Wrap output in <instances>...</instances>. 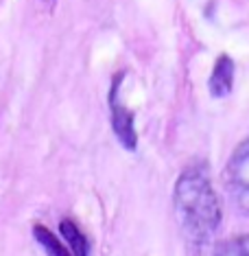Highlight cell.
<instances>
[{
    "instance_id": "6da1fadb",
    "label": "cell",
    "mask_w": 249,
    "mask_h": 256,
    "mask_svg": "<svg viewBox=\"0 0 249 256\" xmlns=\"http://www.w3.org/2000/svg\"><path fill=\"white\" fill-rule=\"evenodd\" d=\"M173 204H175L179 228L188 246L197 250L206 248L223 219L221 202H219L217 190L212 188L206 168L188 166L177 178Z\"/></svg>"
},
{
    "instance_id": "7a4b0ae2",
    "label": "cell",
    "mask_w": 249,
    "mask_h": 256,
    "mask_svg": "<svg viewBox=\"0 0 249 256\" xmlns=\"http://www.w3.org/2000/svg\"><path fill=\"white\" fill-rule=\"evenodd\" d=\"M223 182L230 193L232 206L243 217H249V136L234 149L225 164Z\"/></svg>"
},
{
    "instance_id": "3957f363",
    "label": "cell",
    "mask_w": 249,
    "mask_h": 256,
    "mask_svg": "<svg viewBox=\"0 0 249 256\" xmlns=\"http://www.w3.org/2000/svg\"><path fill=\"white\" fill-rule=\"evenodd\" d=\"M127 77L125 70H118L112 79L109 86V94H107V108H109V120H112V130L118 138V142L123 144L127 151H136L138 149V132L134 123V112L120 101V86Z\"/></svg>"
},
{
    "instance_id": "277c9868",
    "label": "cell",
    "mask_w": 249,
    "mask_h": 256,
    "mask_svg": "<svg viewBox=\"0 0 249 256\" xmlns=\"http://www.w3.org/2000/svg\"><path fill=\"white\" fill-rule=\"evenodd\" d=\"M234 88V60L228 53H221L214 62L212 74L208 79V90L212 98H225Z\"/></svg>"
},
{
    "instance_id": "5b68a950",
    "label": "cell",
    "mask_w": 249,
    "mask_h": 256,
    "mask_svg": "<svg viewBox=\"0 0 249 256\" xmlns=\"http://www.w3.org/2000/svg\"><path fill=\"white\" fill-rule=\"evenodd\" d=\"M59 232H61L63 241L68 243V248L74 252V256H90V238L85 236V232L72 219H68V217L61 219Z\"/></svg>"
},
{
    "instance_id": "8992f818",
    "label": "cell",
    "mask_w": 249,
    "mask_h": 256,
    "mask_svg": "<svg viewBox=\"0 0 249 256\" xmlns=\"http://www.w3.org/2000/svg\"><path fill=\"white\" fill-rule=\"evenodd\" d=\"M33 238L37 241V246H42L46 256H74V252L68 246L53 234V230L46 228L44 224H35L33 226Z\"/></svg>"
},
{
    "instance_id": "52a82bcc",
    "label": "cell",
    "mask_w": 249,
    "mask_h": 256,
    "mask_svg": "<svg viewBox=\"0 0 249 256\" xmlns=\"http://www.w3.org/2000/svg\"><path fill=\"white\" fill-rule=\"evenodd\" d=\"M212 256H249V243L245 238H230L217 246Z\"/></svg>"
},
{
    "instance_id": "ba28073f",
    "label": "cell",
    "mask_w": 249,
    "mask_h": 256,
    "mask_svg": "<svg viewBox=\"0 0 249 256\" xmlns=\"http://www.w3.org/2000/svg\"><path fill=\"white\" fill-rule=\"evenodd\" d=\"M42 2H44V4H46V7H48L50 11H53V9H55V4H57V0H42Z\"/></svg>"
}]
</instances>
